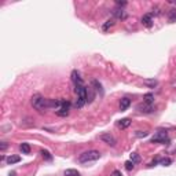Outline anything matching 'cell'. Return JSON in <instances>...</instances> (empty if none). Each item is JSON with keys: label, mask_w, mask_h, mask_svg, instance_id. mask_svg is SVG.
<instances>
[{"label": "cell", "mask_w": 176, "mask_h": 176, "mask_svg": "<svg viewBox=\"0 0 176 176\" xmlns=\"http://www.w3.org/2000/svg\"><path fill=\"white\" fill-rule=\"evenodd\" d=\"M176 21V10L169 11V22H175Z\"/></svg>", "instance_id": "7402d4cb"}, {"label": "cell", "mask_w": 176, "mask_h": 176, "mask_svg": "<svg viewBox=\"0 0 176 176\" xmlns=\"http://www.w3.org/2000/svg\"><path fill=\"white\" fill-rule=\"evenodd\" d=\"M131 161H132L134 164H139V162H140L139 154H138V153H132V154H131Z\"/></svg>", "instance_id": "d6986e66"}, {"label": "cell", "mask_w": 176, "mask_h": 176, "mask_svg": "<svg viewBox=\"0 0 176 176\" xmlns=\"http://www.w3.org/2000/svg\"><path fill=\"white\" fill-rule=\"evenodd\" d=\"M99 139H101L103 143H106V145L111 146V147H114V146L117 145V139L113 136V135L110 134V132H106V134H102L101 136H99Z\"/></svg>", "instance_id": "277c9868"}, {"label": "cell", "mask_w": 176, "mask_h": 176, "mask_svg": "<svg viewBox=\"0 0 176 176\" xmlns=\"http://www.w3.org/2000/svg\"><path fill=\"white\" fill-rule=\"evenodd\" d=\"M42 155H43V158H46V160H48V161L52 160V155L50 154V151H47V150H42Z\"/></svg>", "instance_id": "44dd1931"}, {"label": "cell", "mask_w": 176, "mask_h": 176, "mask_svg": "<svg viewBox=\"0 0 176 176\" xmlns=\"http://www.w3.org/2000/svg\"><path fill=\"white\" fill-rule=\"evenodd\" d=\"M70 77H72V81H73V84H74V87L84 86V81H83V78H81L80 73H78L77 70H73L72 74H70Z\"/></svg>", "instance_id": "8992f818"}, {"label": "cell", "mask_w": 176, "mask_h": 176, "mask_svg": "<svg viewBox=\"0 0 176 176\" xmlns=\"http://www.w3.org/2000/svg\"><path fill=\"white\" fill-rule=\"evenodd\" d=\"M136 138H146L149 135V132L147 131H136Z\"/></svg>", "instance_id": "603a6c76"}, {"label": "cell", "mask_w": 176, "mask_h": 176, "mask_svg": "<svg viewBox=\"0 0 176 176\" xmlns=\"http://www.w3.org/2000/svg\"><path fill=\"white\" fill-rule=\"evenodd\" d=\"M92 86H95V87H96V88H95L96 91H101V92H102V86H101V84H99L96 80H92Z\"/></svg>", "instance_id": "d4e9b609"}, {"label": "cell", "mask_w": 176, "mask_h": 176, "mask_svg": "<svg viewBox=\"0 0 176 176\" xmlns=\"http://www.w3.org/2000/svg\"><path fill=\"white\" fill-rule=\"evenodd\" d=\"M69 110H70V102L66 101L65 103L59 107V109L55 110V114H57V116H59V117H66L67 114H69Z\"/></svg>", "instance_id": "5b68a950"}, {"label": "cell", "mask_w": 176, "mask_h": 176, "mask_svg": "<svg viewBox=\"0 0 176 176\" xmlns=\"http://www.w3.org/2000/svg\"><path fill=\"white\" fill-rule=\"evenodd\" d=\"M160 164L161 165H164V166H168V165H171L172 164V160L171 158H164V160H160Z\"/></svg>", "instance_id": "ffe728a7"}, {"label": "cell", "mask_w": 176, "mask_h": 176, "mask_svg": "<svg viewBox=\"0 0 176 176\" xmlns=\"http://www.w3.org/2000/svg\"><path fill=\"white\" fill-rule=\"evenodd\" d=\"M6 161H7V164L13 165V164L19 162V161H21V157H19V155H8V157L6 158Z\"/></svg>", "instance_id": "7c38bea8"}, {"label": "cell", "mask_w": 176, "mask_h": 176, "mask_svg": "<svg viewBox=\"0 0 176 176\" xmlns=\"http://www.w3.org/2000/svg\"><path fill=\"white\" fill-rule=\"evenodd\" d=\"M99 158H101V153L98 150H88L78 155V161L80 162H90V161H96Z\"/></svg>", "instance_id": "7a4b0ae2"}, {"label": "cell", "mask_w": 176, "mask_h": 176, "mask_svg": "<svg viewBox=\"0 0 176 176\" xmlns=\"http://www.w3.org/2000/svg\"><path fill=\"white\" fill-rule=\"evenodd\" d=\"M151 142H153V143H162V145H169L171 139H169V136L166 135V132L158 131L157 134L151 138Z\"/></svg>", "instance_id": "3957f363"}, {"label": "cell", "mask_w": 176, "mask_h": 176, "mask_svg": "<svg viewBox=\"0 0 176 176\" xmlns=\"http://www.w3.org/2000/svg\"><path fill=\"white\" fill-rule=\"evenodd\" d=\"M94 98H95V92L91 87H87V101L88 102H92Z\"/></svg>", "instance_id": "9a60e30c"}, {"label": "cell", "mask_w": 176, "mask_h": 176, "mask_svg": "<svg viewBox=\"0 0 176 176\" xmlns=\"http://www.w3.org/2000/svg\"><path fill=\"white\" fill-rule=\"evenodd\" d=\"M153 15H151V13L149 14H145V15L142 17V23L143 26H146V28H151L153 26Z\"/></svg>", "instance_id": "ba28073f"}, {"label": "cell", "mask_w": 176, "mask_h": 176, "mask_svg": "<svg viewBox=\"0 0 176 176\" xmlns=\"http://www.w3.org/2000/svg\"><path fill=\"white\" fill-rule=\"evenodd\" d=\"M7 147H8L7 142H0V151H4Z\"/></svg>", "instance_id": "484cf974"}, {"label": "cell", "mask_w": 176, "mask_h": 176, "mask_svg": "<svg viewBox=\"0 0 176 176\" xmlns=\"http://www.w3.org/2000/svg\"><path fill=\"white\" fill-rule=\"evenodd\" d=\"M111 176H122V175H121V172L120 171H113L111 172Z\"/></svg>", "instance_id": "4316f807"}, {"label": "cell", "mask_w": 176, "mask_h": 176, "mask_svg": "<svg viewBox=\"0 0 176 176\" xmlns=\"http://www.w3.org/2000/svg\"><path fill=\"white\" fill-rule=\"evenodd\" d=\"M114 19H109V21H106L103 23V30L106 32V30H109V28H111V26H114Z\"/></svg>", "instance_id": "ac0fdd59"}, {"label": "cell", "mask_w": 176, "mask_h": 176, "mask_svg": "<svg viewBox=\"0 0 176 176\" xmlns=\"http://www.w3.org/2000/svg\"><path fill=\"white\" fill-rule=\"evenodd\" d=\"M145 103H147V105H153L154 103V95L153 94H146L145 95Z\"/></svg>", "instance_id": "2e32d148"}, {"label": "cell", "mask_w": 176, "mask_h": 176, "mask_svg": "<svg viewBox=\"0 0 176 176\" xmlns=\"http://www.w3.org/2000/svg\"><path fill=\"white\" fill-rule=\"evenodd\" d=\"M65 176H81V175H80V172L76 171V169H66Z\"/></svg>", "instance_id": "e0dca14e"}, {"label": "cell", "mask_w": 176, "mask_h": 176, "mask_svg": "<svg viewBox=\"0 0 176 176\" xmlns=\"http://www.w3.org/2000/svg\"><path fill=\"white\" fill-rule=\"evenodd\" d=\"M138 110L140 111V113H145V114H150V113H153L154 111V107H153V105H147V103H140V105H138V107H136Z\"/></svg>", "instance_id": "52a82bcc"}, {"label": "cell", "mask_w": 176, "mask_h": 176, "mask_svg": "<svg viewBox=\"0 0 176 176\" xmlns=\"http://www.w3.org/2000/svg\"><path fill=\"white\" fill-rule=\"evenodd\" d=\"M134 166H135V164L132 162L131 160H130V161H127V162H125V168H127L128 171H132V169H134Z\"/></svg>", "instance_id": "cb8c5ba5"}, {"label": "cell", "mask_w": 176, "mask_h": 176, "mask_svg": "<svg viewBox=\"0 0 176 176\" xmlns=\"http://www.w3.org/2000/svg\"><path fill=\"white\" fill-rule=\"evenodd\" d=\"M125 4H127L125 2H117V6H125Z\"/></svg>", "instance_id": "83f0119b"}, {"label": "cell", "mask_w": 176, "mask_h": 176, "mask_svg": "<svg viewBox=\"0 0 176 176\" xmlns=\"http://www.w3.org/2000/svg\"><path fill=\"white\" fill-rule=\"evenodd\" d=\"M143 84L149 88H154V87H157L158 81L155 78H147V80H143Z\"/></svg>", "instance_id": "4fadbf2b"}, {"label": "cell", "mask_w": 176, "mask_h": 176, "mask_svg": "<svg viewBox=\"0 0 176 176\" xmlns=\"http://www.w3.org/2000/svg\"><path fill=\"white\" fill-rule=\"evenodd\" d=\"M130 106H131V99L122 98L121 102H120V110H121V111H125Z\"/></svg>", "instance_id": "9c48e42d"}, {"label": "cell", "mask_w": 176, "mask_h": 176, "mask_svg": "<svg viewBox=\"0 0 176 176\" xmlns=\"http://www.w3.org/2000/svg\"><path fill=\"white\" fill-rule=\"evenodd\" d=\"M131 125V120L130 118H122L118 122H117V127L121 128V130H125V128H128Z\"/></svg>", "instance_id": "8fae6325"}, {"label": "cell", "mask_w": 176, "mask_h": 176, "mask_svg": "<svg viewBox=\"0 0 176 176\" xmlns=\"http://www.w3.org/2000/svg\"><path fill=\"white\" fill-rule=\"evenodd\" d=\"M19 150H21L23 154H29L30 153V146H29V143H21V145H19Z\"/></svg>", "instance_id": "5bb4252c"}, {"label": "cell", "mask_w": 176, "mask_h": 176, "mask_svg": "<svg viewBox=\"0 0 176 176\" xmlns=\"http://www.w3.org/2000/svg\"><path fill=\"white\" fill-rule=\"evenodd\" d=\"M111 14H113L116 18H120V19H124L127 18V14H125L124 10H118V8H114L113 11H111Z\"/></svg>", "instance_id": "30bf717a"}, {"label": "cell", "mask_w": 176, "mask_h": 176, "mask_svg": "<svg viewBox=\"0 0 176 176\" xmlns=\"http://www.w3.org/2000/svg\"><path fill=\"white\" fill-rule=\"evenodd\" d=\"M32 106L37 111H44L51 107V99H47L37 94V95H34L33 98H32Z\"/></svg>", "instance_id": "6da1fadb"}]
</instances>
